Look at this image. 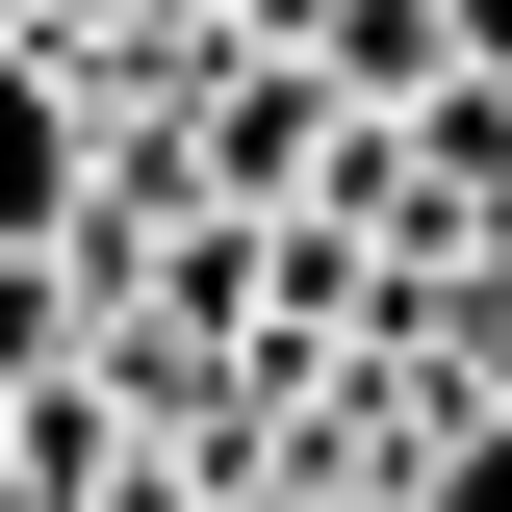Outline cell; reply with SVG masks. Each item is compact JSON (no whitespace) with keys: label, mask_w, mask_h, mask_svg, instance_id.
Instances as JSON below:
<instances>
[{"label":"cell","mask_w":512,"mask_h":512,"mask_svg":"<svg viewBox=\"0 0 512 512\" xmlns=\"http://www.w3.org/2000/svg\"><path fill=\"white\" fill-rule=\"evenodd\" d=\"M77 205H103V103L52 26H0V256H77Z\"/></svg>","instance_id":"obj_1"},{"label":"cell","mask_w":512,"mask_h":512,"mask_svg":"<svg viewBox=\"0 0 512 512\" xmlns=\"http://www.w3.org/2000/svg\"><path fill=\"white\" fill-rule=\"evenodd\" d=\"M77 359H103V282H77V256H0V410L77 384Z\"/></svg>","instance_id":"obj_2"},{"label":"cell","mask_w":512,"mask_h":512,"mask_svg":"<svg viewBox=\"0 0 512 512\" xmlns=\"http://www.w3.org/2000/svg\"><path fill=\"white\" fill-rule=\"evenodd\" d=\"M410 308H436L461 410H512V231H487V256H410Z\"/></svg>","instance_id":"obj_3"},{"label":"cell","mask_w":512,"mask_h":512,"mask_svg":"<svg viewBox=\"0 0 512 512\" xmlns=\"http://www.w3.org/2000/svg\"><path fill=\"white\" fill-rule=\"evenodd\" d=\"M410 512H512V410H461V436L410 461Z\"/></svg>","instance_id":"obj_4"},{"label":"cell","mask_w":512,"mask_h":512,"mask_svg":"<svg viewBox=\"0 0 512 512\" xmlns=\"http://www.w3.org/2000/svg\"><path fill=\"white\" fill-rule=\"evenodd\" d=\"M77 512H231V487H205V461H128V487H77Z\"/></svg>","instance_id":"obj_5"},{"label":"cell","mask_w":512,"mask_h":512,"mask_svg":"<svg viewBox=\"0 0 512 512\" xmlns=\"http://www.w3.org/2000/svg\"><path fill=\"white\" fill-rule=\"evenodd\" d=\"M0 512H52V487H26V461H0Z\"/></svg>","instance_id":"obj_6"},{"label":"cell","mask_w":512,"mask_h":512,"mask_svg":"<svg viewBox=\"0 0 512 512\" xmlns=\"http://www.w3.org/2000/svg\"><path fill=\"white\" fill-rule=\"evenodd\" d=\"M0 26H26V0H0Z\"/></svg>","instance_id":"obj_7"}]
</instances>
